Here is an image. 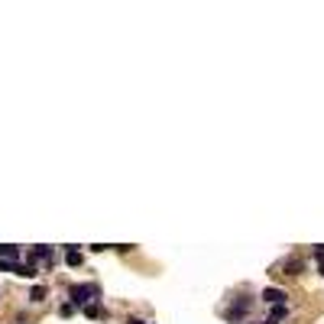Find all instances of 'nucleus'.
Here are the masks:
<instances>
[{"mask_svg":"<svg viewBox=\"0 0 324 324\" xmlns=\"http://www.w3.org/2000/svg\"><path fill=\"white\" fill-rule=\"evenodd\" d=\"M68 295H72V305H88L91 298H98V295H101V288L94 285V282H91V285H72V292H68Z\"/></svg>","mask_w":324,"mask_h":324,"instance_id":"1","label":"nucleus"},{"mask_svg":"<svg viewBox=\"0 0 324 324\" xmlns=\"http://www.w3.org/2000/svg\"><path fill=\"white\" fill-rule=\"evenodd\" d=\"M17 263H20V246L4 243V246H0V272H13V269H17Z\"/></svg>","mask_w":324,"mask_h":324,"instance_id":"2","label":"nucleus"},{"mask_svg":"<svg viewBox=\"0 0 324 324\" xmlns=\"http://www.w3.org/2000/svg\"><path fill=\"white\" fill-rule=\"evenodd\" d=\"M263 301H269V305H282V301H285V292H282V288H263Z\"/></svg>","mask_w":324,"mask_h":324,"instance_id":"3","label":"nucleus"},{"mask_svg":"<svg viewBox=\"0 0 324 324\" xmlns=\"http://www.w3.org/2000/svg\"><path fill=\"white\" fill-rule=\"evenodd\" d=\"M288 314V308H285V301H282V305H272V314H269V324H279L282 318H285Z\"/></svg>","mask_w":324,"mask_h":324,"instance_id":"4","label":"nucleus"},{"mask_svg":"<svg viewBox=\"0 0 324 324\" xmlns=\"http://www.w3.org/2000/svg\"><path fill=\"white\" fill-rule=\"evenodd\" d=\"M33 256H36V259H43V263H49V266H52V250H49V246H36V250H33Z\"/></svg>","mask_w":324,"mask_h":324,"instance_id":"5","label":"nucleus"},{"mask_svg":"<svg viewBox=\"0 0 324 324\" xmlns=\"http://www.w3.org/2000/svg\"><path fill=\"white\" fill-rule=\"evenodd\" d=\"M65 263H68V266H81V253H78V250H68V253H65Z\"/></svg>","mask_w":324,"mask_h":324,"instance_id":"6","label":"nucleus"},{"mask_svg":"<svg viewBox=\"0 0 324 324\" xmlns=\"http://www.w3.org/2000/svg\"><path fill=\"white\" fill-rule=\"evenodd\" d=\"M285 269H292V272H301V269H305V263H301V259H288V263H285Z\"/></svg>","mask_w":324,"mask_h":324,"instance_id":"7","label":"nucleus"},{"mask_svg":"<svg viewBox=\"0 0 324 324\" xmlns=\"http://www.w3.org/2000/svg\"><path fill=\"white\" fill-rule=\"evenodd\" d=\"M30 298H33V301H43V298H46V288H43V285H36V288L30 292Z\"/></svg>","mask_w":324,"mask_h":324,"instance_id":"8","label":"nucleus"},{"mask_svg":"<svg viewBox=\"0 0 324 324\" xmlns=\"http://www.w3.org/2000/svg\"><path fill=\"white\" fill-rule=\"evenodd\" d=\"M85 314H88V318H98L101 308H98V305H88V308H85Z\"/></svg>","mask_w":324,"mask_h":324,"instance_id":"9","label":"nucleus"},{"mask_svg":"<svg viewBox=\"0 0 324 324\" xmlns=\"http://www.w3.org/2000/svg\"><path fill=\"white\" fill-rule=\"evenodd\" d=\"M127 324H146V321H143V318H130Z\"/></svg>","mask_w":324,"mask_h":324,"instance_id":"10","label":"nucleus"},{"mask_svg":"<svg viewBox=\"0 0 324 324\" xmlns=\"http://www.w3.org/2000/svg\"><path fill=\"white\" fill-rule=\"evenodd\" d=\"M318 269H321V275H324V256H318Z\"/></svg>","mask_w":324,"mask_h":324,"instance_id":"11","label":"nucleus"}]
</instances>
